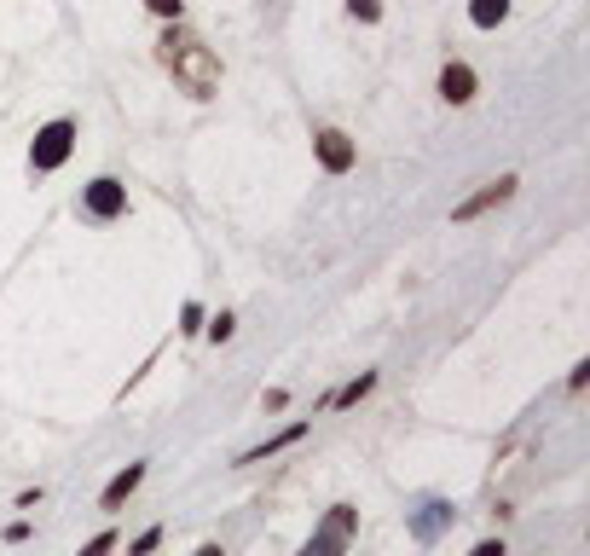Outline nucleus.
Here are the masks:
<instances>
[{"label": "nucleus", "mask_w": 590, "mask_h": 556, "mask_svg": "<svg viewBox=\"0 0 590 556\" xmlns=\"http://www.w3.org/2000/svg\"><path fill=\"white\" fill-rule=\"evenodd\" d=\"M157 539H162V528H145V533H139V539H134V556L157 551Z\"/></svg>", "instance_id": "ddd939ff"}, {"label": "nucleus", "mask_w": 590, "mask_h": 556, "mask_svg": "<svg viewBox=\"0 0 590 556\" xmlns=\"http://www.w3.org/2000/svg\"><path fill=\"white\" fill-rule=\"evenodd\" d=\"M209 336H215V342H226V336H232V313H220L215 325H209Z\"/></svg>", "instance_id": "dca6fc26"}, {"label": "nucleus", "mask_w": 590, "mask_h": 556, "mask_svg": "<svg viewBox=\"0 0 590 556\" xmlns=\"http://www.w3.org/2000/svg\"><path fill=\"white\" fill-rule=\"evenodd\" d=\"M145 6H151L157 18H180V0H145Z\"/></svg>", "instance_id": "2eb2a0df"}, {"label": "nucleus", "mask_w": 590, "mask_h": 556, "mask_svg": "<svg viewBox=\"0 0 590 556\" xmlns=\"http://www.w3.org/2000/svg\"><path fill=\"white\" fill-rule=\"evenodd\" d=\"M504 12H510V0H475V6H469V18H475L481 29L504 24Z\"/></svg>", "instance_id": "9b49d317"}, {"label": "nucleus", "mask_w": 590, "mask_h": 556, "mask_svg": "<svg viewBox=\"0 0 590 556\" xmlns=\"http://www.w3.org/2000/svg\"><path fill=\"white\" fill-rule=\"evenodd\" d=\"M197 556H220V545H203V551H197Z\"/></svg>", "instance_id": "6ab92c4d"}, {"label": "nucleus", "mask_w": 590, "mask_h": 556, "mask_svg": "<svg viewBox=\"0 0 590 556\" xmlns=\"http://www.w3.org/2000/svg\"><path fill=\"white\" fill-rule=\"evenodd\" d=\"M110 545H116V533H99V539H93L81 556H110Z\"/></svg>", "instance_id": "4468645a"}, {"label": "nucleus", "mask_w": 590, "mask_h": 556, "mask_svg": "<svg viewBox=\"0 0 590 556\" xmlns=\"http://www.w3.org/2000/svg\"><path fill=\"white\" fill-rule=\"evenodd\" d=\"M70 145H76V122H47L41 134H35V151H29V163L41 168H58L64 157H70Z\"/></svg>", "instance_id": "7ed1b4c3"}, {"label": "nucleus", "mask_w": 590, "mask_h": 556, "mask_svg": "<svg viewBox=\"0 0 590 556\" xmlns=\"http://www.w3.org/2000/svg\"><path fill=\"white\" fill-rule=\"evenodd\" d=\"M440 93H446L452 105L475 99V70H469V64H446V70H440Z\"/></svg>", "instance_id": "0eeeda50"}, {"label": "nucleus", "mask_w": 590, "mask_h": 556, "mask_svg": "<svg viewBox=\"0 0 590 556\" xmlns=\"http://www.w3.org/2000/svg\"><path fill=\"white\" fill-rule=\"evenodd\" d=\"M162 64H168V70H174V82H186L197 99H209L215 82H220L215 53H209L197 35H186V29H168V35H162Z\"/></svg>", "instance_id": "f257e3e1"}, {"label": "nucleus", "mask_w": 590, "mask_h": 556, "mask_svg": "<svg viewBox=\"0 0 590 556\" xmlns=\"http://www.w3.org/2000/svg\"><path fill=\"white\" fill-rule=\"evenodd\" d=\"M139 481H145V464H128V470H122V475H116V481L105 487V510H116V504H122V499H128V493L139 487Z\"/></svg>", "instance_id": "9d476101"}, {"label": "nucleus", "mask_w": 590, "mask_h": 556, "mask_svg": "<svg viewBox=\"0 0 590 556\" xmlns=\"http://www.w3.org/2000/svg\"><path fill=\"white\" fill-rule=\"evenodd\" d=\"M510 192H515V180H492L486 192H475L469 203H457V209H452V221H475V215H486V209H498V203H510Z\"/></svg>", "instance_id": "39448f33"}, {"label": "nucleus", "mask_w": 590, "mask_h": 556, "mask_svg": "<svg viewBox=\"0 0 590 556\" xmlns=\"http://www.w3.org/2000/svg\"><path fill=\"white\" fill-rule=\"evenodd\" d=\"M376 389V371H365V377H359V383H348V389L336 394V400H330V406H359V400H365V394Z\"/></svg>", "instance_id": "f8f14e48"}, {"label": "nucleus", "mask_w": 590, "mask_h": 556, "mask_svg": "<svg viewBox=\"0 0 590 556\" xmlns=\"http://www.w3.org/2000/svg\"><path fill=\"white\" fill-rule=\"evenodd\" d=\"M348 539H353V504H336V510L324 516V528L307 539V551L301 556H342L348 551Z\"/></svg>", "instance_id": "f03ea898"}, {"label": "nucleus", "mask_w": 590, "mask_h": 556, "mask_svg": "<svg viewBox=\"0 0 590 556\" xmlns=\"http://www.w3.org/2000/svg\"><path fill=\"white\" fill-rule=\"evenodd\" d=\"M319 157H324V168H353V145H348V134H319Z\"/></svg>", "instance_id": "6e6552de"}, {"label": "nucleus", "mask_w": 590, "mask_h": 556, "mask_svg": "<svg viewBox=\"0 0 590 556\" xmlns=\"http://www.w3.org/2000/svg\"><path fill=\"white\" fill-rule=\"evenodd\" d=\"M348 6H353V18H376V12H382L376 0H348Z\"/></svg>", "instance_id": "f3484780"}, {"label": "nucleus", "mask_w": 590, "mask_h": 556, "mask_svg": "<svg viewBox=\"0 0 590 556\" xmlns=\"http://www.w3.org/2000/svg\"><path fill=\"white\" fill-rule=\"evenodd\" d=\"M301 435H307V423H290V429H284V435H272L267 446H255V452H243V464H267L272 452H284V446H295Z\"/></svg>", "instance_id": "1a4fd4ad"}, {"label": "nucleus", "mask_w": 590, "mask_h": 556, "mask_svg": "<svg viewBox=\"0 0 590 556\" xmlns=\"http://www.w3.org/2000/svg\"><path fill=\"white\" fill-rule=\"evenodd\" d=\"M440 528H452V504L446 499H423L417 510H411V533L429 545V539H440Z\"/></svg>", "instance_id": "20e7f679"}, {"label": "nucleus", "mask_w": 590, "mask_h": 556, "mask_svg": "<svg viewBox=\"0 0 590 556\" xmlns=\"http://www.w3.org/2000/svg\"><path fill=\"white\" fill-rule=\"evenodd\" d=\"M475 556H504V545H492V539H486V545H475Z\"/></svg>", "instance_id": "a211bd4d"}, {"label": "nucleus", "mask_w": 590, "mask_h": 556, "mask_svg": "<svg viewBox=\"0 0 590 556\" xmlns=\"http://www.w3.org/2000/svg\"><path fill=\"white\" fill-rule=\"evenodd\" d=\"M122 203H128V197H122L116 180H93V186H87V215H99V221L122 215Z\"/></svg>", "instance_id": "423d86ee"}]
</instances>
